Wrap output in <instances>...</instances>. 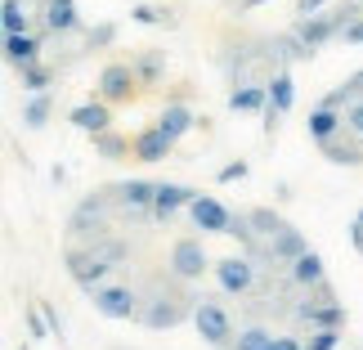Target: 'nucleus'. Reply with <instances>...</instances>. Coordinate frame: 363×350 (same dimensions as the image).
Masks as SVG:
<instances>
[{
	"mask_svg": "<svg viewBox=\"0 0 363 350\" xmlns=\"http://www.w3.org/2000/svg\"><path fill=\"white\" fill-rule=\"evenodd\" d=\"M198 301H202V297H193L179 274L152 278V283L144 288V310H139V324L152 328V332H162V328H179L184 319L198 315Z\"/></svg>",
	"mask_w": 363,
	"mask_h": 350,
	"instance_id": "obj_1",
	"label": "nucleus"
},
{
	"mask_svg": "<svg viewBox=\"0 0 363 350\" xmlns=\"http://www.w3.org/2000/svg\"><path fill=\"white\" fill-rule=\"evenodd\" d=\"M113 216H117V202L108 189L86 193L67 212V243H99V238H108L113 234Z\"/></svg>",
	"mask_w": 363,
	"mask_h": 350,
	"instance_id": "obj_2",
	"label": "nucleus"
},
{
	"mask_svg": "<svg viewBox=\"0 0 363 350\" xmlns=\"http://www.w3.org/2000/svg\"><path fill=\"white\" fill-rule=\"evenodd\" d=\"M63 265H67V278H72L81 292H94L99 283H108V274L117 270V261L108 256L99 243H67L63 247Z\"/></svg>",
	"mask_w": 363,
	"mask_h": 350,
	"instance_id": "obj_3",
	"label": "nucleus"
},
{
	"mask_svg": "<svg viewBox=\"0 0 363 350\" xmlns=\"http://www.w3.org/2000/svg\"><path fill=\"white\" fill-rule=\"evenodd\" d=\"M94 315L104 319H117V324H130V319H139V310H144V288L135 283H99L94 292H86Z\"/></svg>",
	"mask_w": 363,
	"mask_h": 350,
	"instance_id": "obj_4",
	"label": "nucleus"
},
{
	"mask_svg": "<svg viewBox=\"0 0 363 350\" xmlns=\"http://www.w3.org/2000/svg\"><path fill=\"white\" fill-rule=\"evenodd\" d=\"M117 202V216L125 225H152V198H157V185L152 180H121V185H108Z\"/></svg>",
	"mask_w": 363,
	"mask_h": 350,
	"instance_id": "obj_5",
	"label": "nucleus"
},
{
	"mask_svg": "<svg viewBox=\"0 0 363 350\" xmlns=\"http://www.w3.org/2000/svg\"><path fill=\"white\" fill-rule=\"evenodd\" d=\"M211 274H216V288L225 292V297H251L260 283V265L247 256H225V261H216L211 265Z\"/></svg>",
	"mask_w": 363,
	"mask_h": 350,
	"instance_id": "obj_6",
	"label": "nucleus"
},
{
	"mask_svg": "<svg viewBox=\"0 0 363 350\" xmlns=\"http://www.w3.org/2000/svg\"><path fill=\"white\" fill-rule=\"evenodd\" d=\"M193 324H198V337H202L206 346H216V350H229V346H233V315H229L220 301L202 297V301H198V315H193Z\"/></svg>",
	"mask_w": 363,
	"mask_h": 350,
	"instance_id": "obj_7",
	"label": "nucleus"
},
{
	"mask_svg": "<svg viewBox=\"0 0 363 350\" xmlns=\"http://www.w3.org/2000/svg\"><path fill=\"white\" fill-rule=\"evenodd\" d=\"M139 90H144V86H139V77H135L130 63H104L99 86H94V94L108 99V104H130Z\"/></svg>",
	"mask_w": 363,
	"mask_h": 350,
	"instance_id": "obj_8",
	"label": "nucleus"
},
{
	"mask_svg": "<svg viewBox=\"0 0 363 350\" xmlns=\"http://www.w3.org/2000/svg\"><path fill=\"white\" fill-rule=\"evenodd\" d=\"M211 256H206V247H202V238H179V243L171 247V274H179L184 283H198V278L211 270Z\"/></svg>",
	"mask_w": 363,
	"mask_h": 350,
	"instance_id": "obj_9",
	"label": "nucleus"
},
{
	"mask_svg": "<svg viewBox=\"0 0 363 350\" xmlns=\"http://www.w3.org/2000/svg\"><path fill=\"white\" fill-rule=\"evenodd\" d=\"M189 220H193V229H202V234H229L233 229V212L220 198H211V193H198V198L189 202Z\"/></svg>",
	"mask_w": 363,
	"mask_h": 350,
	"instance_id": "obj_10",
	"label": "nucleus"
},
{
	"mask_svg": "<svg viewBox=\"0 0 363 350\" xmlns=\"http://www.w3.org/2000/svg\"><path fill=\"white\" fill-rule=\"evenodd\" d=\"M54 40V32L45 23H36V32H18V36H5V63L18 72L23 63H36L40 59V50H45Z\"/></svg>",
	"mask_w": 363,
	"mask_h": 350,
	"instance_id": "obj_11",
	"label": "nucleus"
},
{
	"mask_svg": "<svg viewBox=\"0 0 363 350\" xmlns=\"http://www.w3.org/2000/svg\"><path fill=\"white\" fill-rule=\"evenodd\" d=\"M193 198H198V189L175 185V180H162V185H157V198H152V225H171L179 212H189Z\"/></svg>",
	"mask_w": 363,
	"mask_h": 350,
	"instance_id": "obj_12",
	"label": "nucleus"
},
{
	"mask_svg": "<svg viewBox=\"0 0 363 350\" xmlns=\"http://www.w3.org/2000/svg\"><path fill=\"white\" fill-rule=\"evenodd\" d=\"M36 23H45L54 36H81L86 32V23H81V9H77V0H45L36 13Z\"/></svg>",
	"mask_w": 363,
	"mask_h": 350,
	"instance_id": "obj_13",
	"label": "nucleus"
},
{
	"mask_svg": "<svg viewBox=\"0 0 363 350\" xmlns=\"http://www.w3.org/2000/svg\"><path fill=\"white\" fill-rule=\"evenodd\" d=\"M291 32H296L310 50H323L328 40L341 36V23H337V13H332V9H318V13H310V18H296V23H291Z\"/></svg>",
	"mask_w": 363,
	"mask_h": 350,
	"instance_id": "obj_14",
	"label": "nucleus"
},
{
	"mask_svg": "<svg viewBox=\"0 0 363 350\" xmlns=\"http://www.w3.org/2000/svg\"><path fill=\"white\" fill-rule=\"evenodd\" d=\"M291 319L305 324V328H345V305L341 301H323V305L296 301L291 305Z\"/></svg>",
	"mask_w": 363,
	"mask_h": 350,
	"instance_id": "obj_15",
	"label": "nucleus"
},
{
	"mask_svg": "<svg viewBox=\"0 0 363 350\" xmlns=\"http://www.w3.org/2000/svg\"><path fill=\"white\" fill-rule=\"evenodd\" d=\"M67 121L77 126V131H86V135H99V131H113V104L108 99H86V104H77L72 113H67Z\"/></svg>",
	"mask_w": 363,
	"mask_h": 350,
	"instance_id": "obj_16",
	"label": "nucleus"
},
{
	"mask_svg": "<svg viewBox=\"0 0 363 350\" xmlns=\"http://www.w3.org/2000/svg\"><path fill=\"white\" fill-rule=\"evenodd\" d=\"M318 153L332 162V166H363V139L354 131H341V135H332L318 144Z\"/></svg>",
	"mask_w": 363,
	"mask_h": 350,
	"instance_id": "obj_17",
	"label": "nucleus"
},
{
	"mask_svg": "<svg viewBox=\"0 0 363 350\" xmlns=\"http://www.w3.org/2000/svg\"><path fill=\"white\" fill-rule=\"evenodd\" d=\"M171 153H175V139L166 135L162 126H144V131L135 135V158H139V162L152 166V162H166Z\"/></svg>",
	"mask_w": 363,
	"mask_h": 350,
	"instance_id": "obj_18",
	"label": "nucleus"
},
{
	"mask_svg": "<svg viewBox=\"0 0 363 350\" xmlns=\"http://www.w3.org/2000/svg\"><path fill=\"white\" fill-rule=\"evenodd\" d=\"M305 131H310L314 144H323V139H332V135L345 131V113H341V108H328V104H314V108H310V121H305Z\"/></svg>",
	"mask_w": 363,
	"mask_h": 350,
	"instance_id": "obj_19",
	"label": "nucleus"
},
{
	"mask_svg": "<svg viewBox=\"0 0 363 350\" xmlns=\"http://www.w3.org/2000/svg\"><path fill=\"white\" fill-rule=\"evenodd\" d=\"M225 104H229V113H264V108H269V86H264V81L233 86Z\"/></svg>",
	"mask_w": 363,
	"mask_h": 350,
	"instance_id": "obj_20",
	"label": "nucleus"
},
{
	"mask_svg": "<svg viewBox=\"0 0 363 350\" xmlns=\"http://www.w3.org/2000/svg\"><path fill=\"white\" fill-rule=\"evenodd\" d=\"M157 126H162V131H166V135H171L175 144H179V139H184V135L193 131V126H198V117H193V108H189L184 99H171V104L162 108V117H157Z\"/></svg>",
	"mask_w": 363,
	"mask_h": 350,
	"instance_id": "obj_21",
	"label": "nucleus"
},
{
	"mask_svg": "<svg viewBox=\"0 0 363 350\" xmlns=\"http://www.w3.org/2000/svg\"><path fill=\"white\" fill-rule=\"evenodd\" d=\"M130 67H135V77H139V86H144V90L162 86V77H166V50H139L135 59H130Z\"/></svg>",
	"mask_w": 363,
	"mask_h": 350,
	"instance_id": "obj_22",
	"label": "nucleus"
},
{
	"mask_svg": "<svg viewBox=\"0 0 363 350\" xmlns=\"http://www.w3.org/2000/svg\"><path fill=\"white\" fill-rule=\"evenodd\" d=\"M287 274H291V283H296L301 292H305V288H318V283L328 278V274H323V256H318L314 247L305 251V256H296V261H291V265H287Z\"/></svg>",
	"mask_w": 363,
	"mask_h": 350,
	"instance_id": "obj_23",
	"label": "nucleus"
},
{
	"mask_svg": "<svg viewBox=\"0 0 363 350\" xmlns=\"http://www.w3.org/2000/svg\"><path fill=\"white\" fill-rule=\"evenodd\" d=\"M90 144H94V158H104V162H125L135 153V139H125L117 131H99V135H90Z\"/></svg>",
	"mask_w": 363,
	"mask_h": 350,
	"instance_id": "obj_24",
	"label": "nucleus"
},
{
	"mask_svg": "<svg viewBox=\"0 0 363 350\" xmlns=\"http://www.w3.org/2000/svg\"><path fill=\"white\" fill-rule=\"evenodd\" d=\"M264 86H269V108L274 113H291V108H296V81H291L287 67H278Z\"/></svg>",
	"mask_w": 363,
	"mask_h": 350,
	"instance_id": "obj_25",
	"label": "nucleus"
},
{
	"mask_svg": "<svg viewBox=\"0 0 363 350\" xmlns=\"http://www.w3.org/2000/svg\"><path fill=\"white\" fill-rule=\"evenodd\" d=\"M54 81H59V67H54V63H23L18 67V86L27 90V94H40V90H50L54 86Z\"/></svg>",
	"mask_w": 363,
	"mask_h": 350,
	"instance_id": "obj_26",
	"label": "nucleus"
},
{
	"mask_svg": "<svg viewBox=\"0 0 363 350\" xmlns=\"http://www.w3.org/2000/svg\"><path fill=\"white\" fill-rule=\"evenodd\" d=\"M0 27L5 36H18V32H36V13L23 5V0H5L0 5Z\"/></svg>",
	"mask_w": 363,
	"mask_h": 350,
	"instance_id": "obj_27",
	"label": "nucleus"
},
{
	"mask_svg": "<svg viewBox=\"0 0 363 350\" xmlns=\"http://www.w3.org/2000/svg\"><path fill=\"white\" fill-rule=\"evenodd\" d=\"M269 251H274V261L291 265L296 256H305V251H310V243H305V234H301L296 225H287V229H283V234H278L274 243H269Z\"/></svg>",
	"mask_w": 363,
	"mask_h": 350,
	"instance_id": "obj_28",
	"label": "nucleus"
},
{
	"mask_svg": "<svg viewBox=\"0 0 363 350\" xmlns=\"http://www.w3.org/2000/svg\"><path fill=\"white\" fill-rule=\"evenodd\" d=\"M247 220H251V229H256V238H264V243H274V238L287 229V220L278 216L274 207H251V212H247Z\"/></svg>",
	"mask_w": 363,
	"mask_h": 350,
	"instance_id": "obj_29",
	"label": "nucleus"
},
{
	"mask_svg": "<svg viewBox=\"0 0 363 350\" xmlns=\"http://www.w3.org/2000/svg\"><path fill=\"white\" fill-rule=\"evenodd\" d=\"M50 117H54V94L50 90H40V94H32V99L23 104V126L27 131H45Z\"/></svg>",
	"mask_w": 363,
	"mask_h": 350,
	"instance_id": "obj_30",
	"label": "nucleus"
},
{
	"mask_svg": "<svg viewBox=\"0 0 363 350\" xmlns=\"http://www.w3.org/2000/svg\"><path fill=\"white\" fill-rule=\"evenodd\" d=\"M274 45H278V59L283 63H310L318 50H310L296 32H283V36H274Z\"/></svg>",
	"mask_w": 363,
	"mask_h": 350,
	"instance_id": "obj_31",
	"label": "nucleus"
},
{
	"mask_svg": "<svg viewBox=\"0 0 363 350\" xmlns=\"http://www.w3.org/2000/svg\"><path fill=\"white\" fill-rule=\"evenodd\" d=\"M269 346H274V332L264 324H251V328H242L238 337H233L229 350H269Z\"/></svg>",
	"mask_w": 363,
	"mask_h": 350,
	"instance_id": "obj_32",
	"label": "nucleus"
},
{
	"mask_svg": "<svg viewBox=\"0 0 363 350\" xmlns=\"http://www.w3.org/2000/svg\"><path fill=\"white\" fill-rule=\"evenodd\" d=\"M130 23H139V27H175V13L162 9V5H135Z\"/></svg>",
	"mask_w": 363,
	"mask_h": 350,
	"instance_id": "obj_33",
	"label": "nucleus"
},
{
	"mask_svg": "<svg viewBox=\"0 0 363 350\" xmlns=\"http://www.w3.org/2000/svg\"><path fill=\"white\" fill-rule=\"evenodd\" d=\"M341 328H310V337H305V350H341Z\"/></svg>",
	"mask_w": 363,
	"mask_h": 350,
	"instance_id": "obj_34",
	"label": "nucleus"
},
{
	"mask_svg": "<svg viewBox=\"0 0 363 350\" xmlns=\"http://www.w3.org/2000/svg\"><path fill=\"white\" fill-rule=\"evenodd\" d=\"M117 40V23H99V27H90L86 40H81V50H108Z\"/></svg>",
	"mask_w": 363,
	"mask_h": 350,
	"instance_id": "obj_35",
	"label": "nucleus"
},
{
	"mask_svg": "<svg viewBox=\"0 0 363 350\" xmlns=\"http://www.w3.org/2000/svg\"><path fill=\"white\" fill-rule=\"evenodd\" d=\"M27 332H32L36 341H45V337H54V328H50V319H45V310H40V301H36V305H27Z\"/></svg>",
	"mask_w": 363,
	"mask_h": 350,
	"instance_id": "obj_36",
	"label": "nucleus"
},
{
	"mask_svg": "<svg viewBox=\"0 0 363 350\" xmlns=\"http://www.w3.org/2000/svg\"><path fill=\"white\" fill-rule=\"evenodd\" d=\"M247 175H251V166L238 158V162H225V166L216 171V185H238V180H247Z\"/></svg>",
	"mask_w": 363,
	"mask_h": 350,
	"instance_id": "obj_37",
	"label": "nucleus"
},
{
	"mask_svg": "<svg viewBox=\"0 0 363 350\" xmlns=\"http://www.w3.org/2000/svg\"><path fill=\"white\" fill-rule=\"evenodd\" d=\"M341 45H350V50H359V45H363V18L345 23V32H341Z\"/></svg>",
	"mask_w": 363,
	"mask_h": 350,
	"instance_id": "obj_38",
	"label": "nucleus"
},
{
	"mask_svg": "<svg viewBox=\"0 0 363 350\" xmlns=\"http://www.w3.org/2000/svg\"><path fill=\"white\" fill-rule=\"evenodd\" d=\"M345 131H354V135L363 139V99L345 108Z\"/></svg>",
	"mask_w": 363,
	"mask_h": 350,
	"instance_id": "obj_39",
	"label": "nucleus"
},
{
	"mask_svg": "<svg viewBox=\"0 0 363 350\" xmlns=\"http://www.w3.org/2000/svg\"><path fill=\"white\" fill-rule=\"evenodd\" d=\"M40 310H45V319H50V328H54V337L63 341V315H59V305H54V301H40Z\"/></svg>",
	"mask_w": 363,
	"mask_h": 350,
	"instance_id": "obj_40",
	"label": "nucleus"
},
{
	"mask_svg": "<svg viewBox=\"0 0 363 350\" xmlns=\"http://www.w3.org/2000/svg\"><path fill=\"white\" fill-rule=\"evenodd\" d=\"M328 0H296V18H310V13H318Z\"/></svg>",
	"mask_w": 363,
	"mask_h": 350,
	"instance_id": "obj_41",
	"label": "nucleus"
},
{
	"mask_svg": "<svg viewBox=\"0 0 363 350\" xmlns=\"http://www.w3.org/2000/svg\"><path fill=\"white\" fill-rule=\"evenodd\" d=\"M269 350H305V341H301V337H274Z\"/></svg>",
	"mask_w": 363,
	"mask_h": 350,
	"instance_id": "obj_42",
	"label": "nucleus"
},
{
	"mask_svg": "<svg viewBox=\"0 0 363 350\" xmlns=\"http://www.w3.org/2000/svg\"><path fill=\"white\" fill-rule=\"evenodd\" d=\"M350 243H354V251H363V220H354V225H350Z\"/></svg>",
	"mask_w": 363,
	"mask_h": 350,
	"instance_id": "obj_43",
	"label": "nucleus"
},
{
	"mask_svg": "<svg viewBox=\"0 0 363 350\" xmlns=\"http://www.w3.org/2000/svg\"><path fill=\"white\" fill-rule=\"evenodd\" d=\"M260 5H269V0H238V9L247 13V9H260Z\"/></svg>",
	"mask_w": 363,
	"mask_h": 350,
	"instance_id": "obj_44",
	"label": "nucleus"
},
{
	"mask_svg": "<svg viewBox=\"0 0 363 350\" xmlns=\"http://www.w3.org/2000/svg\"><path fill=\"white\" fill-rule=\"evenodd\" d=\"M23 5H27V9H32V13H40V5H45V0H23Z\"/></svg>",
	"mask_w": 363,
	"mask_h": 350,
	"instance_id": "obj_45",
	"label": "nucleus"
},
{
	"mask_svg": "<svg viewBox=\"0 0 363 350\" xmlns=\"http://www.w3.org/2000/svg\"><path fill=\"white\" fill-rule=\"evenodd\" d=\"M233 5H238V0H233Z\"/></svg>",
	"mask_w": 363,
	"mask_h": 350,
	"instance_id": "obj_46",
	"label": "nucleus"
},
{
	"mask_svg": "<svg viewBox=\"0 0 363 350\" xmlns=\"http://www.w3.org/2000/svg\"><path fill=\"white\" fill-rule=\"evenodd\" d=\"M23 350H27V346H23Z\"/></svg>",
	"mask_w": 363,
	"mask_h": 350,
	"instance_id": "obj_47",
	"label": "nucleus"
}]
</instances>
